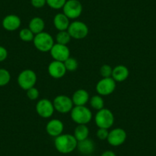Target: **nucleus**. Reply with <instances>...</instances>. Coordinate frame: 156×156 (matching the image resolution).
<instances>
[{
    "instance_id": "obj_4",
    "label": "nucleus",
    "mask_w": 156,
    "mask_h": 156,
    "mask_svg": "<svg viewBox=\"0 0 156 156\" xmlns=\"http://www.w3.org/2000/svg\"><path fill=\"white\" fill-rule=\"evenodd\" d=\"M95 123L98 128L107 129L113 126L114 121H115V117H114L113 113L109 109H103L97 111V114L95 115Z\"/></svg>"
},
{
    "instance_id": "obj_18",
    "label": "nucleus",
    "mask_w": 156,
    "mask_h": 156,
    "mask_svg": "<svg viewBox=\"0 0 156 156\" xmlns=\"http://www.w3.org/2000/svg\"><path fill=\"white\" fill-rule=\"evenodd\" d=\"M129 76V70L125 65H117L112 68V78L115 82H123Z\"/></svg>"
},
{
    "instance_id": "obj_25",
    "label": "nucleus",
    "mask_w": 156,
    "mask_h": 156,
    "mask_svg": "<svg viewBox=\"0 0 156 156\" xmlns=\"http://www.w3.org/2000/svg\"><path fill=\"white\" fill-rule=\"evenodd\" d=\"M11 80V74L6 69L0 68V87L6 86Z\"/></svg>"
},
{
    "instance_id": "obj_8",
    "label": "nucleus",
    "mask_w": 156,
    "mask_h": 156,
    "mask_svg": "<svg viewBox=\"0 0 156 156\" xmlns=\"http://www.w3.org/2000/svg\"><path fill=\"white\" fill-rule=\"evenodd\" d=\"M54 107L56 111L60 113H67L70 112L73 108V105L72 99L70 97L66 95H58L54 99L53 101Z\"/></svg>"
},
{
    "instance_id": "obj_16",
    "label": "nucleus",
    "mask_w": 156,
    "mask_h": 156,
    "mask_svg": "<svg viewBox=\"0 0 156 156\" xmlns=\"http://www.w3.org/2000/svg\"><path fill=\"white\" fill-rule=\"evenodd\" d=\"M71 99L74 106H86L90 98L86 90L79 89L73 93Z\"/></svg>"
},
{
    "instance_id": "obj_20",
    "label": "nucleus",
    "mask_w": 156,
    "mask_h": 156,
    "mask_svg": "<svg viewBox=\"0 0 156 156\" xmlns=\"http://www.w3.org/2000/svg\"><path fill=\"white\" fill-rule=\"evenodd\" d=\"M44 27H45V23L44 20L40 17L32 18L28 24V28L34 34H37L44 31Z\"/></svg>"
},
{
    "instance_id": "obj_33",
    "label": "nucleus",
    "mask_w": 156,
    "mask_h": 156,
    "mask_svg": "<svg viewBox=\"0 0 156 156\" xmlns=\"http://www.w3.org/2000/svg\"><path fill=\"white\" fill-rule=\"evenodd\" d=\"M100 156H116V154H115V152L110 150H107V151H105L104 152H103Z\"/></svg>"
},
{
    "instance_id": "obj_10",
    "label": "nucleus",
    "mask_w": 156,
    "mask_h": 156,
    "mask_svg": "<svg viewBox=\"0 0 156 156\" xmlns=\"http://www.w3.org/2000/svg\"><path fill=\"white\" fill-rule=\"evenodd\" d=\"M35 109L39 116L42 117L44 119H48L52 116L55 112L53 102L48 99H41L37 103Z\"/></svg>"
},
{
    "instance_id": "obj_23",
    "label": "nucleus",
    "mask_w": 156,
    "mask_h": 156,
    "mask_svg": "<svg viewBox=\"0 0 156 156\" xmlns=\"http://www.w3.org/2000/svg\"><path fill=\"white\" fill-rule=\"evenodd\" d=\"M72 37H70L69 32L67 31H58V34H56V43L64 45H67L71 40Z\"/></svg>"
},
{
    "instance_id": "obj_13",
    "label": "nucleus",
    "mask_w": 156,
    "mask_h": 156,
    "mask_svg": "<svg viewBox=\"0 0 156 156\" xmlns=\"http://www.w3.org/2000/svg\"><path fill=\"white\" fill-rule=\"evenodd\" d=\"M48 71L51 77L55 79H61L66 74L67 70H66L64 62L54 60L49 64Z\"/></svg>"
},
{
    "instance_id": "obj_17",
    "label": "nucleus",
    "mask_w": 156,
    "mask_h": 156,
    "mask_svg": "<svg viewBox=\"0 0 156 156\" xmlns=\"http://www.w3.org/2000/svg\"><path fill=\"white\" fill-rule=\"evenodd\" d=\"M76 149L79 151L80 154H83V155H90L95 150V143L92 139L87 138L84 140L77 142Z\"/></svg>"
},
{
    "instance_id": "obj_28",
    "label": "nucleus",
    "mask_w": 156,
    "mask_h": 156,
    "mask_svg": "<svg viewBox=\"0 0 156 156\" xmlns=\"http://www.w3.org/2000/svg\"><path fill=\"white\" fill-rule=\"evenodd\" d=\"M112 68L109 64H103L100 69V73L103 78L112 77Z\"/></svg>"
},
{
    "instance_id": "obj_30",
    "label": "nucleus",
    "mask_w": 156,
    "mask_h": 156,
    "mask_svg": "<svg viewBox=\"0 0 156 156\" xmlns=\"http://www.w3.org/2000/svg\"><path fill=\"white\" fill-rule=\"evenodd\" d=\"M109 131L107 129L99 128L97 132V136L100 140H107Z\"/></svg>"
},
{
    "instance_id": "obj_34",
    "label": "nucleus",
    "mask_w": 156,
    "mask_h": 156,
    "mask_svg": "<svg viewBox=\"0 0 156 156\" xmlns=\"http://www.w3.org/2000/svg\"><path fill=\"white\" fill-rule=\"evenodd\" d=\"M87 156H93V155H92V154H90V155H87Z\"/></svg>"
},
{
    "instance_id": "obj_24",
    "label": "nucleus",
    "mask_w": 156,
    "mask_h": 156,
    "mask_svg": "<svg viewBox=\"0 0 156 156\" xmlns=\"http://www.w3.org/2000/svg\"><path fill=\"white\" fill-rule=\"evenodd\" d=\"M35 34L31 31L28 28H22L19 31V37L22 41L25 42H31L33 41Z\"/></svg>"
},
{
    "instance_id": "obj_31",
    "label": "nucleus",
    "mask_w": 156,
    "mask_h": 156,
    "mask_svg": "<svg viewBox=\"0 0 156 156\" xmlns=\"http://www.w3.org/2000/svg\"><path fill=\"white\" fill-rule=\"evenodd\" d=\"M31 5L36 9H41L47 4L46 0H31Z\"/></svg>"
},
{
    "instance_id": "obj_6",
    "label": "nucleus",
    "mask_w": 156,
    "mask_h": 156,
    "mask_svg": "<svg viewBox=\"0 0 156 156\" xmlns=\"http://www.w3.org/2000/svg\"><path fill=\"white\" fill-rule=\"evenodd\" d=\"M63 13L69 19H76L80 17L83 12V6L78 0H67L63 7Z\"/></svg>"
},
{
    "instance_id": "obj_15",
    "label": "nucleus",
    "mask_w": 156,
    "mask_h": 156,
    "mask_svg": "<svg viewBox=\"0 0 156 156\" xmlns=\"http://www.w3.org/2000/svg\"><path fill=\"white\" fill-rule=\"evenodd\" d=\"M22 24L21 19L16 15H8L3 19L2 22V27L8 31H14L19 29Z\"/></svg>"
},
{
    "instance_id": "obj_11",
    "label": "nucleus",
    "mask_w": 156,
    "mask_h": 156,
    "mask_svg": "<svg viewBox=\"0 0 156 156\" xmlns=\"http://www.w3.org/2000/svg\"><path fill=\"white\" fill-rule=\"evenodd\" d=\"M127 139V133L123 129L115 128L109 132L107 138L108 143L114 147L122 145Z\"/></svg>"
},
{
    "instance_id": "obj_14",
    "label": "nucleus",
    "mask_w": 156,
    "mask_h": 156,
    "mask_svg": "<svg viewBox=\"0 0 156 156\" xmlns=\"http://www.w3.org/2000/svg\"><path fill=\"white\" fill-rule=\"evenodd\" d=\"M46 132L51 137H58L63 134L64 126L62 121L58 119H53L49 121L46 125Z\"/></svg>"
},
{
    "instance_id": "obj_3",
    "label": "nucleus",
    "mask_w": 156,
    "mask_h": 156,
    "mask_svg": "<svg viewBox=\"0 0 156 156\" xmlns=\"http://www.w3.org/2000/svg\"><path fill=\"white\" fill-rule=\"evenodd\" d=\"M33 44L37 50L41 52L50 51L51 48L55 44L54 38L49 33L42 31L35 34L33 40Z\"/></svg>"
},
{
    "instance_id": "obj_5",
    "label": "nucleus",
    "mask_w": 156,
    "mask_h": 156,
    "mask_svg": "<svg viewBox=\"0 0 156 156\" xmlns=\"http://www.w3.org/2000/svg\"><path fill=\"white\" fill-rule=\"evenodd\" d=\"M18 84L24 90L34 87L37 82V74L34 70L26 69L20 72L18 76Z\"/></svg>"
},
{
    "instance_id": "obj_22",
    "label": "nucleus",
    "mask_w": 156,
    "mask_h": 156,
    "mask_svg": "<svg viewBox=\"0 0 156 156\" xmlns=\"http://www.w3.org/2000/svg\"><path fill=\"white\" fill-rule=\"evenodd\" d=\"M90 104L91 107L95 110H100L104 108V100L103 99L102 96L94 95L90 99Z\"/></svg>"
},
{
    "instance_id": "obj_32",
    "label": "nucleus",
    "mask_w": 156,
    "mask_h": 156,
    "mask_svg": "<svg viewBox=\"0 0 156 156\" xmlns=\"http://www.w3.org/2000/svg\"><path fill=\"white\" fill-rule=\"evenodd\" d=\"M8 57V51L3 46L0 45V62H2L6 60Z\"/></svg>"
},
{
    "instance_id": "obj_12",
    "label": "nucleus",
    "mask_w": 156,
    "mask_h": 156,
    "mask_svg": "<svg viewBox=\"0 0 156 156\" xmlns=\"http://www.w3.org/2000/svg\"><path fill=\"white\" fill-rule=\"evenodd\" d=\"M50 54L51 58L55 61L64 62L68 58H70V49L67 47V45L58 44L55 43L53 47L51 48L50 51Z\"/></svg>"
},
{
    "instance_id": "obj_29",
    "label": "nucleus",
    "mask_w": 156,
    "mask_h": 156,
    "mask_svg": "<svg viewBox=\"0 0 156 156\" xmlns=\"http://www.w3.org/2000/svg\"><path fill=\"white\" fill-rule=\"evenodd\" d=\"M26 94L27 97H28V98L29 100H35L39 97L40 93H39L38 90L34 87H31L30 89H28V90H26Z\"/></svg>"
},
{
    "instance_id": "obj_27",
    "label": "nucleus",
    "mask_w": 156,
    "mask_h": 156,
    "mask_svg": "<svg viewBox=\"0 0 156 156\" xmlns=\"http://www.w3.org/2000/svg\"><path fill=\"white\" fill-rule=\"evenodd\" d=\"M47 4L50 8L53 9H60L64 7L67 0H46Z\"/></svg>"
},
{
    "instance_id": "obj_1",
    "label": "nucleus",
    "mask_w": 156,
    "mask_h": 156,
    "mask_svg": "<svg viewBox=\"0 0 156 156\" xmlns=\"http://www.w3.org/2000/svg\"><path fill=\"white\" fill-rule=\"evenodd\" d=\"M77 141L73 135L61 134L55 139V147L58 152L61 154H70L76 149Z\"/></svg>"
},
{
    "instance_id": "obj_26",
    "label": "nucleus",
    "mask_w": 156,
    "mask_h": 156,
    "mask_svg": "<svg viewBox=\"0 0 156 156\" xmlns=\"http://www.w3.org/2000/svg\"><path fill=\"white\" fill-rule=\"evenodd\" d=\"M64 64L65 66V68L67 70V71L73 72L78 68L77 61H76V58H71V57L67 58L64 62Z\"/></svg>"
},
{
    "instance_id": "obj_21",
    "label": "nucleus",
    "mask_w": 156,
    "mask_h": 156,
    "mask_svg": "<svg viewBox=\"0 0 156 156\" xmlns=\"http://www.w3.org/2000/svg\"><path fill=\"white\" fill-rule=\"evenodd\" d=\"M89 128L87 126V125H77L74 129L73 136L77 142H80L89 138Z\"/></svg>"
},
{
    "instance_id": "obj_9",
    "label": "nucleus",
    "mask_w": 156,
    "mask_h": 156,
    "mask_svg": "<svg viewBox=\"0 0 156 156\" xmlns=\"http://www.w3.org/2000/svg\"><path fill=\"white\" fill-rule=\"evenodd\" d=\"M116 82L112 77L102 78L96 86V90L100 96H108L115 91Z\"/></svg>"
},
{
    "instance_id": "obj_2",
    "label": "nucleus",
    "mask_w": 156,
    "mask_h": 156,
    "mask_svg": "<svg viewBox=\"0 0 156 156\" xmlns=\"http://www.w3.org/2000/svg\"><path fill=\"white\" fill-rule=\"evenodd\" d=\"M70 117L77 125H87L92 119L93 114L86 106H74L70 111Z\"/></svg>"
},
{
    "instance_id": "obj_7",
    "label": "nucleus",
    "mask_w": 156,
    "mask_h": 156,
    "mask_svg": "<svg viewBox=\"0 0 156 156\" xmlns=\"http://www.w3.org/2000/svg\"><path fill=\"white\" fill-rule=\"evenodd\" d=\"M67 31L72 38L80 40L85 38L88 35L89 28L84 22L81 21H74L70 24Z\"/></svg>"
},
{
    "instance_id": "obj_19",
    "label": "nucleus",
    "mask_w": 156,
    "mask_h": 156,
    "mask_svg": "<svg viewBox=\"0 0 156 156\" xmlns=\"http://www.w3.org/2000/svg\"><path fill=\"white\" fill-rule=\"evenodd\" d=\"M54 25L58 31H67L70 25V19L64 13H58L54 17Z\"/></svg>"
}]
</instances>
